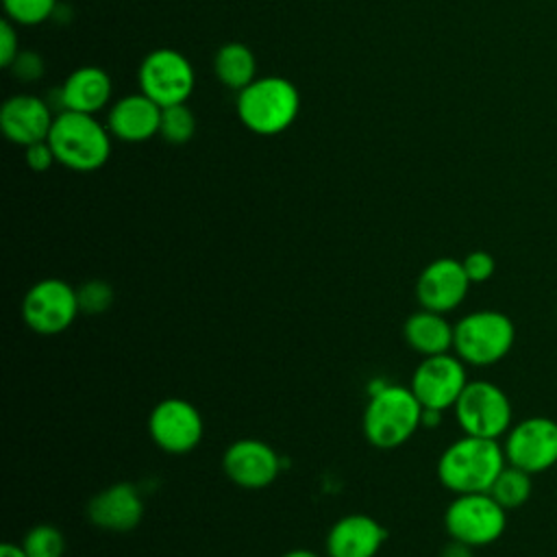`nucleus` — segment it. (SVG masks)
<instances>
[{
  "instance_id": "nucleus-25",
  "label": "nucleus",
  "mask_w": 557,
  "mask_h": 557,
  "mask_svg": "<svg viewBox=\"0 0 557 557\" xmlns=\"http://www.w3.org/2000/svg\"><path fill=\"white\" fill-rule=\"evenodd\" d=\"M7 17L17 26H37L52 17L57 0H2Z\"/></svg>"
},
{
  "instance_id": "nucleus-18",
  "label": "nucleus",
  "mask_w": 557,
  "mask_h": 557,
  "mask_svg": "<svg viewBox=\"0 0 557 557\" xmlns=\"http://www.w3.org/2000/svg\"><path fill=\"white\" fill-rule=\"evenodd\" d=\"M161 107L146 94H128L113 102L107 115V128L111 137L126 144L148 141L159 133Z\"/></svg>"
},
{
  "instance_id": "nucleus-32",
  "label": "nucleus",
  "mask_w": 557,
  "mask_h": 557,
  "mask_svg": "<svg viewBox=\"0 0 557 557\" xmlns=\"http://www.w3.org/2000/svg\"><path fill=\"white\" fill-rule=\"evenodd\" d=\"M442 413L444 411H437V409H422V426L424 429H433L442 422Z\"/></svg>"
},
{
  "instance_id": "nucleus-22",
  "label": "nucleus",
  "mask_w": 557,
  "mask_h": 557,
  "mask_svg": "<svg viewBox=\"0 0 557 557\" xmlns=\"http://www.w3.org/2000/svg\"><path fill=\"white\" fill-rule=\"evenodd\" d=\"M531 472L516 468L511 463H507L500 474L496 476V481L490 487V494L496 498L498 505H503L507 511L509 509H518L522 507L533 492V481H531Z\"/></svg>"
},
{
  "instance_id": "nucleus-2",
  "label": "nucleus",
  "mask_w": 557,
  "mask_h": 557,
  "mask_svg": "<svg viewBox=\"0 0 557 557\" xmlns=\"http://www.w3.org/2000/svg\"><path fill=\"white\" fill-rule=\"evenodd\" d=\"M422 405L407 385H381L370 392L361 429L379 450H394L407 444L422 426Z\"/></svg>"
},
{
  "instance_id": "nucleus-27",
  "label": "nucleus",
  "mask_w": 557,
  "mask_h": 557,
  "mask_svg": "<svg viewBox=\"0 0 557 557\" xmlns=\"http://www.w3.org/2000/svg\"><path fill=\"white\" fill-rule=\"evenodd\" d=\"M461 265L466 270V276L470 283H485L496 272V261L487 250H472L461 259Z\"/></svg>"
},
{
  "instance_id": "nucleus-8",
  "label": "nucleus",
  "mask_w": 557,
  "mask_h": 557,
  "mask_svg": "<svg viewBox=\"0 0 557 557\" xmlns=\"http://www.w3.org/2000/svg\"><path fill=\"white\" fill-rule=\"evenodd\" d=\"M78 313L76 287L63 278H41L33 283L22 300V320L37 335H59L67 331Z\"/></svg>"
},
{
  "instance_id": "nucleus-28",
  "label": "nucleus",
  "mask_w": 557,
  "mask_h": 557,
  "mask_svg": "<svg viewBox=\"0 0 557 557\" xmlns=\"http://www.w3.org/2000/svg\"><path fill=\"white\" fill-rule=\"evenodd\" d=\"M13 76L22 83H33V81H39L44 76V59L33 52V50H24L17 54V59L13 61Z\"/></svg>"
},
{
  "instance_id": "nucleus-1",
  "label": "nucleus",
  "mask_w": 557,
  "mask_h": 557,
  "mask_svg": "<svg viewBox=\"0 0 557 557\" xmlns=\"http://www.w3.org/2000/svg\"><path fill=\"white\" fill-rule=\"evenodd\" d=\"M505 466L507 459L498 440L463 433L444 448L435 472L440 483L453 494H474L490 492Z\"/></svg>"
},
{
  "instance_id": "nucleus-6",
  "label": "nucleus",
  "mask_w": 557,
  "mask_h": 557,
  "mask_svg": "<svg viewBox=\"0 0 557 557\" xmlns=\"http://www.w3.org/2000/svg\"><path fill=\"white\" fill-rule=\"evenodd\" d=\"M507 527V509L490 492L455 494L444 511V529L450 540L470 548L494 544Z\"/></svg>"
},
{
  "instance_id": "nucleus-24",
  "label": "nucleus",
  "mask_w": 557,
  "mask_h": 557,
  "mask_svg": "<svg viewBox=\"0 0 557 557\" xmlns=\"http://www.w3.org/2000/svg\"><path fill=\"white\" fill-rule=\"evenodd\" d=\"M22 548L26 557H63L65 553V537L61 529L54 524H35L26 531L22 540Z\"/></svg>"
},
{
  "instance_id": "nucleus-26",
  "label": "nucleus",
  "mask_w": 557,
  "mask_h": 557,
  "mask_svg": "<svg viewBox=\"0 0 557 557\" xmlns=\"http://www.w3.org/2000/svg\"><path fill=\"white\" fill-rule=\"evenodd\" d=\"M76 296H78L81 313H87V315L104 313L113 305V298H115L113 287L102 278H89V281L81 283L76 287Z\"/></svg>"
},
{
  "instance_id": "nucleus-5",
  "label": "nucleus",
  "mask_w": 557,
  "mask_h": 557,
  "mask_svg": "<svg viewBox=\"0 0 557 557\" xmlns=\"http://www.w3.org/2000/svg\"><path fill=\"white\" fill-rule=\"evenodd\" d=\"M513 342L516 326L503 311L476 309L455 322L453 350L466 366H494L509 355Z\"/></svg>"
},
{
  "instance_id": "nucleus-16",
  "label": "nucleus",
  "mask_w": 557,
  "mask_h": 557,
  "mask_svg": "<svg viewBox=\"0 0 557 557\" xmlns=\"http://www.w3.org/2000/svg\"><path fill=\"white\" fill-rule=\"evenodd\" d=\"M54 115L41 98L33 94H15L0 107V128L11 144L30 146L48 139Z\"/></svg>"
},
{
  "instance_id": "nucleus-17",
  "label": "nucleus",
  "mask_w": 557,
  "mask_h": 557,
  "mask_svg": "<svg viewBox=\"0 0 557 557\" xmlns=\"http://www.w3.org/2000/svg\"><path fill=\"white\" fill-rule=\"evenodd\" d=\"M387 537L385 527L368 513H348L335 520L326 533L329 557H376Z\"/></svg>"
},
{
  "instance_id": "nucleus-3",
  "label": "nucleus",
  "mask_w": 557,
  "mask_h": 557,
  "mask_svg": "<svg viewBox=\"0 0 557 557\" xmlns=\"http://www.w3.org/2000/svg\"><path fill=\"white\" fill-rule=\"evenodd\" d=\"M300 111L298 87L283 76H261L237 91V117L257 135L287 131Z\"/></svg>"
},
{
  "instance_id": "nucleus-12",
  "label": "nucleus",
  "mask_w": 557,
  "mask_h": 557,
  "mask_svg": "<svg viewBox=\"0 0 557 557\" xmlns=\"http://www.w3.org/2000/svg\"><path fill=\"white\" fill-rule=\"evenodd\" d=\"M503 450L507 463L531 474L553 468L557 463V422L546 416H531L511 424Z\"/></svg>"
},
{
  "instance_id": "nucleus-11",
  "label": "nucleus",
  "mask_w": 557,
  "mask_h": 557,
  "mask_svg": "<svg viewBox=\"0 0 557 557\" xmlns=\"http://www.w3.org/2000/svg\"><path fill=\"white\" fill-rule=\"evenodd\" d=\"M468 385L466 363L455 352L422 357L416 366L409 387L424 409L446 411L455 407Z\"/></svg>"
},
{
  "instance_id": "nucleus-21",
  "label": "nucleus",
  "mask_w": 557,
  "mask_h": 557,
  "mask_svg": "<svg viewBox=\"0 0 557 557\" xmlns=\"http://www.w3.org/2000/svg\"><path fill=\"white\" fill-rule=\"evenodd\" d=\"M213 70L218 81L235 91L248 87L257 76V61L252 50L242 41H228L218 48L213 59Z\"/></svg>"
},
{
  "instance_id": "nucleus-29",
  "label": "nucleus",
  "mask_w": 557,
  "mask_h": 557,
  "mask_svg": "<svg viewBox=\"0 0 557 557\" xmlns=\"http://www.w3.org/2000/svg\"><path fill=\"white\" fill-rule=\"evenodd\" d=\"M17 54H20V41H17L15 24L9 17H4L0 22V65L11 67Z\"/></svg>"
},
{
  "instance_id": "nucleus-23",
  "label": "nucleus",
  "mask_w": 557,
  "mask_h": 557,
  "mask_svg": "<svg viewBox=\"0 0 557 557\" xmlns=\"http://www.w3.org/2000/svg\"><path fill=\"white\" fill-rule=\"evenodd\" d=\"M196 133V115L194 111L185 104H170L161 107V124H159V135L172 144V146H183L187 144Z\"/></svg>"
},
{
  "instance_id": "nucleus-9",
  "label": "nucleus",
  "mask_w": 557,
  "mask_h": 557,
  "mask_svg": "<svg viewBox=\"0 0 557 557\" xmlns=\"http://www.w3.org/2000/svg\"><path fill=\"white\" fill-rule=\"evenodd\" d=\"M139 87L159 107L187 102L194 91L196 74L189 59L174 48L148 52L139 65Z\"/></svg>"
},
{
  "instance_id": "nucleus-14",
  "label": "nucleus",
  "mask_w": 557,
  "mask_h": 557,
  "mask_svg": "<svg viewBox=\"0 0 557 557\" xmlns=\"http://www.w3.org/2000/svg\"><path fill=\"white\" fill-rule=\"evenodd\" d=\"M470 278L461 265V259L440 257L422 268L416 278V298L422 309L448 313L457 309L470 289Z\"/></svg>"
},
{
  "instance_id": "nucleus-7",
  "label": "nucleus",
  "mask_w": 557,
  "mask_h": 557,
  "mask_svg": "<svg viewBox=\"0 0 557 557\" xmlns=\"http://www.w3.org/2000/svg\"><path fill=\"white\" fill-rule=\"evenodd\" d=\"M455 420L466 435L498 440L513 424L511 400L503 387L492 381H468L457 398Z\"/></svg>"
},
{
  "instance_id": "nucleus-15",
  "label": "nucleus",
  "mask_w": 557,
  "mask_h": 557,
  "mask_svg": "<svg viewBox=\"0 0 557 557\" xmlns=\"http://www.w3.org/2000/svg\"><path fill=\"white\" fill-rule=\"evenodd\" d=\"M85 516L100 531L131 533L144 518V498L128 481L111 483L87 500Z\"/></svg>"
},
{
  "instance_id": "nucleus-33",
  "label": "nucleus",
  "mask_w": 557,
  "mask_h": 557,
  "mask_svg": "<svg viewBox=\"0 0 557 557\" xmlns=\"http://www.w3.org/2000/svg\"><path fill=\"white\" fill-rule=\"evenodd\" d=\"M0 557H26L22 544H13V542H2L0 544Z\"/></svg>"
},
{
  "instance_id": "nucleus-30",
  "label": "nucleus",
  "mask_w": 557,
  "mask_h": 557,
  "mask_svg": "<svg viewBox=\"0 0 557 557\" xmlns=\"http://www.w3.org/2000/svg\"><path fill=\"white\" fill-rule=\"evenodd\" d=\"M24 159H26V165H28L33 172H46V170H50V165L57 161L54 150H52V146H50L48 139L26 146V148H24Z\"/></svg>"
},
{
  "instance_id": "nucleus-20",
  "label": "nucleus",
  "mask_w": 557,
  "mask_h": 557,
  "mask_svg": "<svg viewBox=\"0 0 557 557\" xmlns=\"http://www.w3.org/2000/svg\"><path fill=\"white\" fill-rule=\"evenodd\" d=\"M403 335L411 350H416L422 357H433V355L450 352L455 324L446 320V313H437L420 307L405 320Z\"/></svg>"
},
{
  "instance_id": "nucleus-10",
  "label": "nucleus",
  "mask_w": 557,
  "mask_h": 557,
  "mask_svg": "<svg viewBox=\"0 0 557 557\" xmlns=\"http://www.w3.org/2000/svg\"><path fill=\"white\" fill-rule=\"evenodd\" d=\"M148 435L157 448L170 455L191 453L202 435L205 422L198 407L185 398H163L148 416Z\"/></svg>"
},
{
  "instance_id": "nucleus-4",
  "label": "nucleus",
  "mask_w": 557,
  "mask_h": 557,
  "mask_svg": "<svg viewBox=\"0 0 557 557\" xmlns=\"http://www.w3.org/2000/svg\"><path fill=\"white\" fill-rule=\"evenodd\" d=\"M48 141L57 163L74 172H94L109 161L111 133L94 115L61 111L54 115Z\"/></svg>"
},
{
  "instance_id": "nucleus-13",
  "label": "nucleus",
  "mask_w": 557,
  "mask_h": 557,
  "mask_svg": "<svg viewBox=\"0 0 557 557\" xmlns=\"http://www.w3.org/2000/svg\"><path fill=\"white\" fill-rule=\"evenodd\" d=\"M222 470L231 483L244 490H263L281 474L278 453L263 440L242 437L226 446Z\"/></svg>"
},
{
  "instance_id": "nucleus-34",
  "label": "nucleus",
  "mask_w": 557,
  "mask_h": 557,
  "mask_svg": "<svg viewBox=\"0 0 557 557\" xmlns=\"http://www.w3.org/2000/svg\"><path fill=\"white\" fill-rule=\"evenodd\" d=\"M281 557H320V555H315V553L309 550V548H292V550L283 553Z\"/></svg>"
},
{
  "instance_id": "nucleus-19",
  "label": "nucleus",
  "mask_w": 557,
  "mask_h": 557,
  "mask_svg": "<svg viewBox=\"0 0 557 557\" xmlns=\"http://www.w3.org/2000/svg\"><path fill=\"white\" fill-rule=\"evenodd\" d=\"M111 76L98 65L76 67L59 87V102L63 111H78L96 115L111 100Z\"/></svg>"
},
{
  "instance_id": "nucleus-31",
  "label": "nucleus",
  "mask_w": 557,
  "mask_h": 557,
  "mask_svg": "<svg viewBox=\"0 0 557 557\" xmlns=\"http://www.w3.org/2000/svg\"><path fill=\"white\" fill-rule=\"evenodd\" d=\"M440 557H472V548L466 546V544H461V542L450 540V542L442 548Z\"/></svg>"
}]
</instances>
